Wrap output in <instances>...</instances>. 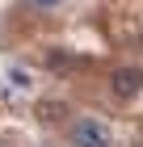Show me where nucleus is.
Listing matches in <instances>:
<instances>
[{
  "mask_svg": "<svg viewBox=\"0 0 143 147\" xmlns=\"http://www.w3.org/2000/svg\"><path fill=\"white\" fill-rule=\"evenodd\" d=\"M72 147H114V130L101 118H76L72 122Z\"/></svg>",
  "mask_w": 143,
  "mask_h": 147,
  "instance_id": "1",
  "label": "nucleus"
},
{
  "mask_svg": "<svg viewBox=\"0 0 143 147\" xmlns=\"http://www.w3.org/2000/svg\"><path fill=\"white\" fill-rule=\"evenodd\" d=\"M110 88H114V97H118V101H131V97H139V92H143V67H131V63L114 67Z\"/></svg>",
  "mask_w": 143,
  "mask_h": 147,
  "instance_id": "2",
  "label": "nucleus"
},
{
  "mask_svg": "<svg viewBox=\"0 0 143 147\" xmlns=\"http://www.w3.org/2000/svg\"><path fill=\"white\" fill-rule=\"evenodd\" d=\"M34 9H59V4H63V0H30Z\"/></svg>",
  "mask_w": 143,
  "mask_h": 147,
  "instance_id": "3",
  "label": "nucleus"
}]
</instances>
